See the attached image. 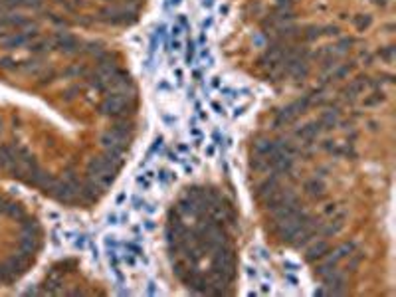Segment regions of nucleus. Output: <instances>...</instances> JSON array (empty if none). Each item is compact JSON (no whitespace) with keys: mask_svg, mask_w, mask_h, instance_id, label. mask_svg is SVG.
<instances>
[{"mask_svg":"<svg viewBox=\"0 0 396 297\" xmlns=\"http://www.w3.org/2000/svg\"><path fill=\"white\" fill-rule=\"evenodd\" d=\"M133 99V95H123V93H109L101 103H99V113L103 117H111V119H123L133 115V105L129 103Z\"/></svg>","mask_w":396,"mask_h":297,"instance_id":"f257e3e1","label":"nucleus"},{"mask_svg":"<svg viewBox=\"0 0 396 297\" xmlns=\"http://www.w3.org/2000/svg\"><path fill=\"white\" fill-rule=\"evenodd\" d=\"M85 173H87V178H91L93 182H97L101 188L111 186L113 180H115V174H117V171L111 169V167L103 161V157H93V159H89Z\"/></svg>","mask_w":396,"mask_h":297,"instance_id":"f03ea898","label":"nucleus"},{"mask_svg":"<svg viewBox=\"0 0 396 297\" xmlns=\"http://www.w3.org/2000/svg\"><path fill=\"white\" fill-rule=\"evenodd\" d=\"M291 202H297V196L291 188H277L275 192H272L268 198H266V208L270 212H273L275 208L279 206H285V204H291Z\"/></svg>","mask_w":396,"mask_h":297,"instance_id":"7ed1b4c3","label":"nucleus"},{"mask_svg":"<svg viewBox=\"0 0 396 297\" xmlns=\"http://www.w3.org/2000/svg\"><path fill=\"white\" fill-rule=\"evenodd\" d=\"M54 44H56V50H60L62 54H68V56L81 52V46H83V42L79 38H75V36H72L68 32H64V34L60 32L54 38Z\"/></svg>","mask_w":396,"mask_h":297,"instance_id":"20e7f679","label":"nucleus"},{"mask_svg":"<svg viewBox=\"0 0 396 297\" xmlns=\"http://www.w3.org/2000/svg\"><path fill=\"white\" fill-rule=\"evenodd\" d=\"M38 28L36 30H26V32H16V34H10L2 40V48L4 50H16V48H22V46H28L32 40H38Z\"/></svg>","mask_w":396,"mask_h":297,"instance_id":"39448f33","label":"nucleus"},{"mask_svg":"<svg viewBox=\"0 0 396 297\" xmlns=\"http://www.w3.org/2000/svg\"><path fill=\"white\" fill-rule=\"evenodd\" d=\"M99 145L103 148H113V151L125 153L127 147H129V139H123V137L115 135L113 131H105L101 137H99Z\"/></svg>","mask_w":396,"mask_h":297,"instance_id":"423d86ee","label":"nucleus"},{"mask_svg":"<svg viewBox=\"0 0 396 297\" xmlns=\"http://www.w3.org/2000/svg\"><path fill=\"white\" fill-rule=\"evenodd\" d=\"M323 131H325V129H323L321 121L317 119V121H309L307 125L299 127V129L295 131V137L299 139V141H303V143H307V141H315Z\"/></svg>","mask_w":396,"mask_h":297,"instance_id":"0eeeda50","label":"nucleus"},{"mask_svg":"<svg viewBox=\"0 0 396 297\" xmlns=\"http://www.w3.org/2000/svg\"><path fill=\"white\" fill-rule=\"evenodd\" d=\"M345 220H346V212H345V210H343V212H337L335 216H331V222H329V224H323V226H321L319 236H325V238L337 236V234L345 228Z\"/></svg>","mask_w":396,"mask_h":297,"instance_id":"6e6552de","label":"nucleus"},{"mask_svg":"<svg viewBox=\"0 0 396 297\" xmlns=\"http://www.w3.org/2000/svg\"><path fill=\"white\" fill-rule=\"evenodd\" d=\"M301 210H303V204H299V200H297V202H291V204H285V206L275 208V210L272 212V218H273L275 224H279V222L289 220L291 216H295L297 212H301Z\"/></svg>","mask_w":396,"mask_h":297,"instance_id":"1a4fd4ad","label":"nucleus"},{"mask_svg":"<svg viewBox=\"0 0 396 297\" xmlns=\"http://www.w3.org/2000/svg\"><path fill=\"white\" fill-rule=\"evenodd\" d=\"M329 252H331V246H329L325 240H319V242H315V244H311V246L307 248V252H305V262L313 264V262L325 258Z\"/></svg>","mask_w":396,"mask_h":297,"instance_id":"9d476101","label":"nucleus"},{"mask_svg":"<svg viewBox=\"0 0 396 297\" xmlns=\"http://www.w3.org/2000/svg\"><path fill=\"white\" fill-rule=\"evenodd\" d=\"M303 190H305V194H309L311 198H315V200H323L325 198V194H327V186H325V182L321 180V178H309L305 184H303Z\"/></svg>","mask_w":396,"mask_h":297,"instance_id":"9b49d317","label":"nucleus"},{"mask_svg":"<svg viewBox=\"0 0 396 297\" xmlns=\"http://www.w3.org/2000/svg\"><path fill=\"white\" fill-rule=\"evenodd\" d=\"M279 188V180H277V174L273 173V174H270V176H266L258 186H256V194L260 196V198H268L272 192H275Z\"/></svg>","mask_w":396,"mask_h":297,"instance_id":"f8f14e48","label":"nucleus"},{"mask_svg":"<svg viewBox=\"0 0 396 297\" xmlns=\"http://www.w3.org/2000/svg\"><path fill=\"white\" fill-rule=\"evenodd\" d=\"M133 129H135V125H133V121H129L127 117H123V119H115L113 125L109 127V131H113L115 135H119V137H123V139H129V141H131Z\"/></svg>","mask_w":396,"mask_h":297,"instance_id":"ddd939ff","label":"nucleus"},{"mask_svg":"<svg viewBox=\"0 0 396 297\" xmlns=\"http://www.w3.org/2000/svg\"><path fill=\"white\" fill-rule=\"evenodd\" d=\"M18 246H20V250H22V252L34 256V254L38 252V248H40L38 234H24V232H22V236H20V240H18Z\"/></svg>","mask_w":396,"mask_h":297,"instance_id":"4468645a","label":"nucleus"},{"mask_svg":"<svg viewBox=\"0 0 396 297\" xmlns=\"http://www.w3.org/2000/svg\"><path fill=\"white\" fill-rule=\"evenodd\" d=\"M386 101V93L380 89V87H376V89H371V93L369 95H365V99H363V107L365 109H372V107H378L380 103H384Z\"/></svg>","mask_w":396,"mask_h":297,"instance_id":"2eb2a0df","label":"nucleus"},{"mask_svg":"<svg viewBox=\"0 0 396 297\" xmlns=\"http://www.w3.org/2000/svg\"><path fill=\"white\" fill-rule=\"evenodd\" d=\"M254 153L262 155V157H272V155L277 153V145L272 139H260V141L254 143Z\"/></svg>","mask_w":396,"mask_h":297,"instance_id":"dca6fc26","label":"nucleus"},{"mask_svg":"<svg viewBox=\"0 0 396 297\" xmlns=\"http://www.w3.org/2000/svg\"><path fill=\"white\" fill-rule=\"evenodd\" d=\"M297 121V115L289 109V105L287 107H283L281 111H277L275 113V119H273V127L275 129H279V127H287V125H293Z\"/></svg>","mask_w":396,"mask_h":297,"instance_id":"f3484780","label":"nucleus"},{"mask_svg":"<svg viewBox=\"0 0 396 297\" xmlns=\"http://www.w3.org/2000/svg\"><path fill=\"white\" fill-rule=\"evenodd\" d=\"M54 48H56L54 40H38V42H30L28 44V52L34 54V56H42V54L52 52Z\"/></svg>","mask_w":396,"mask_h":297,"instance_id":"a211bd4d","label":"nucleus"},{"mask_svg":"<svg viewBox=\"0 0 396 297\" xmlns=\"http://www.w3.org/2000/svg\"><path fill=\"white\" fill-rule=\"evenodd\" d=\"M351 24H353L359 32H365V30L371 28V24H372V16H371V14H357V16L351 18Z\"/></svg>","mask_w":396,"mask_h":297,"instance_id":"6ab92c4d","label":"nucleus"},{"mask_svg":"<svg viewBox=\"0 0 396 297\" xmlns=\"http://www.w3.org/2000/svg\"><path fill=\"white\" fill-rule=\"evenodd\" d=\"M256 173H270L272 171V163H270V157H262V155H256V159H252V165H250Z\"/></svg>","mask_w":396,"mask_h":297,"instance_id":"aec40b11","label":"nucleus"},{"mask_svg":"<svg viewBox=\"0 0 396 297\" xmlns=\"http://www.w3.org/2000/svg\"><path fill=\"white\" fill-rule=\"evenodd\" d=\"M376 56H378L384 64H392V62H394V56H396V46H394V44L382 46L378 52H376Z\"/></svg>","mask_w":396,"mask_h":297,"instance_id":"412c9836","label":"nucleus"},{"mask_svg":"<svg viewBox=\"0 0 396 297\" xmlns=\"http://www.w3.org/2000/svg\"><path fill=\"white\" fill-rule=\"evenodd\" d=\"M353 70H355V62H351V64H339L335 70H331V77L333 79H341L345 75H349Z\"/></svg>","mask_w":396,"mask_h":297,"instance_id":"4be33fe9","label":"nucleus"},{"mask_svg":"<svg viewBox=\"0 0 396 297\" xmlns=\"http://www.w3.org/2000/svg\"><path fill=\"white\" fill-rule=\"evenodd\" d=\"M4 216H8V218H16V220H20L22 216H24V210H22V206L20 204H16V202H6V208H4Z\"/></svg>","mask_w":396,"mask_h":297,"instance_id":"5701e85b","label":"nucleus"},{"mask_svg":"<svg viewBox=\"0 0 396 297\" xmlns=\"http://www.w3.org/2000/svg\"><path fill=\"white\" fill-rule=\"evenodd\" d=\"M81 52L89 54V56H99L101 52H105V50H103V46L99 44V42H87V44L81 46Z\"/></svg>","mask_w":396,"mask_h":297,"instance_id":"b1692460","label":"nucleus"},{"mask_svg":"<svg viewBox=\"0 0 396 297\" xmlns=\"http://www.w3.org/2000/svg\"><path fill=\"white\" fill-rule=\"evenodd\" d=\"M0 70H8V72H16L20 70V62L16 58H10V56H4L0 58Z\"/></svg>","mask_w":396,"mask_h":297,"instance_id":"393cba45","label":"nucleus"},{"mask_svg":"<svg viewBox=\"0 0 396 297\" xmlns=\"http://www.w3.org/2000/svg\"><path fill=\"white\" fill-rule=\"evenodd\" d=\"M353 44H355L353 38H341V40L333 46V50H335V54H343V52H346V50H349Z\"/></svg>","mask_w":396,"mask_h":297,"instance_id":"a878e982","label":"nucleus"},{"mask_svg":"<svg viewBox=\"0 0 396 297\" xmlns=\"http://www.w3.org/2000/svg\"><path fill=\"white\" fill-rule=\"evenodd\" d=\"M186 270H188V262H186V260H180V256H176V258L173 260V272L180 277Z\"/></svg>","mask_w":396,"mask_h":297,"instance_id":"bb28decb","label":"nucleus"},{"mask_svg":"<svg viewBox=\"0 0 396 297\" xmlns=\"http://www.w3.org/2000/svg\"><path fill=\"white\" fill-rule=\"evenodd\" d=\"M319 36H321V28H319V26H307L305 32H303V40H305V42H313V40H317Z\"/></svg>","mask_w":396,"mask_h":297,"instance_id":"cd10ccee","label":"nucleus"},{"mask_svg":"<svg viewBox=\"0 0 396 297\" xmlns=\"http://www.w3.org/2000/svg\"><path fill=\"white\" fill-rule=\"evenodd\" d=\"M321 36H335V38H339L341 36V28L339 26H325V28H321Z\"/></svg>","mask_w":396,"mask_h":297,"instance_id":"c85d7f7f","label":"nucleus"},{"mask_svg":"<svg viewBox=\"0 0 396 297\" xmlns=\"http://www.w3.org/2000/svg\"><path fill=\"white\" fill-rule=\"evenodd\" d=\"M56 75H58V74H56V70H50L48 74L40 75V81H38V83H40V85H46V83H52V81L56 79Z\"/></svg>","mask_w":396,"mask_h":297,"instance_id":"c756f323","label":"nucleus"},{"mask_svg":"<svg viewBox=\"0 0 396 297\" xmlns=\"http://www.w3.org/2000/svg\"><path fill=\"white\" fill-rule=\"evenodd\" d=\"M151 178H153V173H147L145 176H139V178H137V184H139L143 190H147L148 186H151Z\"/></svg>","mask_w":396,"mask_h":297,"instance_id":"7c9ffc66","label":"nucleus"},{"mask_svg":"<svg viewBox=\"0 0 396 297\" xmlns=\"http://www.w3.org/2000/svg\"><path fill=\"white\" fill-rule=\"evenodd\" d=\"M42 4H44V0H22V6H24V8H34V10H38V8H42Z\"/></svg>","mask_w":396,"mask_h":297,"instance_id":"2f4dec72","label":"nucleus"},{"mask_svg":"<svg viewBox=\"0 0 396 297\" xmlns=\"http://www.w3.org/2000/svg\"><path fill=\"white\" fill-rule=\"evenodd\" d=\"M339 212V206L335 204V202H331V204H325L323 206V216H335Z\"/></svg>","mask_w":396,"mask_h":297,"instance_id":"473e14b6","label":"nucleus"},{"mask_svg":"<svg viewBox=\"0 0 396 297\" xmlns=\"http://www.w3.org/2000/svg\"><path fill=\"white\" fill-rule=\"evenodd\" d=\"M127 252L133 254V256H141V254H143V248L137 246V244H133V242H129V244H127Z\"/></svg>","mask_w":396,"mask_h":297,"instance_id":"72a5a7b5","label":"nucleus"},{"mask_svg":"<svg viewBox=\"0 0 396 297\" xmlns=\"http://www.w3.org/2000/svg\"><path fill=\"white\" fill-rule=\"evenodd\" d=\"M48 18L52 20L54 24H58V26H68V20H66V18H60V16H58V14H54V12H50V14H48Z\"/></svg>","mask_w":396,"mask_h":297,"instance_id":"f704fd0d","label":"nucleus"},{"mask_svg":"<svg viewBox=\"0 0 396 297\" xmlns=\"http://www.w3.org/2000/svg\"><path fill=\"white\" fill-rule=\"evenodd\" d=\"M75 93H79V87H77V85H74V87L66 89V91L62 93V97H66V99H72V97H75Z\"/></svg>","mask_w":396,"mask_h":297,"instance_id":"c9c22d12","label":"nucleus"},{"mask_svg":"<svg viewBox=\"0 0 396 297\" xmlns=\"http://www.w3.org/2000/svg\"><path fill=\"white\" fill-rule=\"evenodd\" d=\"M192 60H194V42L190 40V42H188V52H186V62H188V66L192 64Z\"/></svg>","mask_w":396,"mask_h":297,"instance_id":"e433bc0d","label":"nucleus"},{"mask_svg":"<svg viewBox=\"0 0 396 297\" xmlns=\"http://www.w3.org/2000/svg\"><path fill=\"white\" fill-rule=\"evenodd\" d=\"M171 178H173V176H171V173H169V171H165V169H163V171L159 173V180H161V182H169Z\"/></svg>","mask_w":396,"mask_h":297,"instance_id":"4c0bfd02","label":"nucleus"},{"mask_svg":"<svg viewBox=\"0 0 396 297\" xmlns=\"http://www.w3.org/2000/svg\"><path fill=\"white\" fill-rule=\"evenodd\" d=\"M123 262H125L129 268H135V258H133V254H129V252H127V256H123Z\"/></svg>","mask_w":396,"mask_h":297,"instance_id":"58836bf2","label":"nucleus"},{"mask_svg":"<svg viewBox=\"0 0 396 297\" xmlns=\"http://www.w3.org/2000/svg\"><path fill=\"white\" fill-rule=\"evenodd\" d=\"M361 58L367 60V66H372V56L367 52V50H363V52H361Z\"/></svg>","mask_w":396,"mask_h":297,"instance_id":"ea45409f","label":"nucleus"},{"mask_svg":"<svg viewBox=\"0 0 396 297\" xmlns=\"http://www.w3.org/2000/svg\"><path fill=\"white\" fill-rule=\"evenodd\" d=\"M367 125H369V129H371V131H378V127H380V123H378V121H369Z\"/></svg>","mask_w":396,"mask_h":297,"instance_id":"a19ab883","label":"nucleus"},{"mask_svg":"<svg viewBox=\"0 0 396 297\" xmlns=\"http://www.w3.org/2000/svg\"><path fill=\"white\" fill-rule=\"evenodd\" d=\"M182 34V28L180 26H173V36H180Z\"/></svg>","mask_w":396,"mask_h":297,"instance_id":"79ce46f5","label":"nucleus"},{"mask_svg":"<svg viewBox=\"0 0 396 297\" xmlns=\"http://www.w3.org/2000/svg\"><path fill=\"white\" fill-rule=\"evenodd\" d=\"M178 22H180V26H182V28H186V18H184L182 14L178 16Z\"/></svg>","mask_w":396,"mask_h":297,"instance_id":"37998d69","label":"nucleus"},{"mask_svg":"<svg viewBox=\"0 0 396 297\" xmlns=\"http://www.w3.org/2000/svg\"><path fill=\"white\" fill-rule=\"evenodd\" d=\"M147 228H148V230H153V228H155V224H153V220H147Z\"/></svg>","mask_w":396,"mask_h":297,"instance_id":"c03bdc74","label":"nucleus"},{"mask_svg":"<svg viewBox=\"0 0 396 297\" xmlns=\"http://www.w3.org/2000/svg\"><path fill=\"white\" fill-rule=\"evenodd\" d=\"M173 48H174V50H180V42L174 40V42H173Z\"/></svg>","mask_w":396,"mask_h":297,"instance_id":"a18cd8bd","label":"nucleus"},{"mask_svg":"<svg viewBox=\"0 0 396 297\" xmlns=\"http://www.w3.org/2000/svg\"><path fill=\"white\" fill-rule=\"evenodd\" d=\"M171 2H173V4H174V6H178V4H180V2H182V0H171Z\"/></svg>","mask_w":396,"mask_h":297,"instance_id":"49530a36","label":"nucleus"},{"mask_svg":"<svg viewBox=\"0 0 396 297\" xmlns=\"http://www.w3.org/2000/svg\"><path fill=\"white\" fill-rule=\"evenodd\" d=\"M0 131H2V119H0Z\"/></svg>","mask_w":396,"mask_h":297,"instance_id":"de8ad7c7","label":"nucleus"},{"mask_svg":"<svg viewBox=\"0 0 396 297\" xmlns=\"http://www.w3.org/2000/svg\"><path fill=\"white\" fill-rule=\"evenodd\" d=\"M107 2H111V0H107Z\"/></svg>","mask_w":396,"mask_h":297,"instance_id":"09e8293b","label":"nucleus"}]
</instances>
